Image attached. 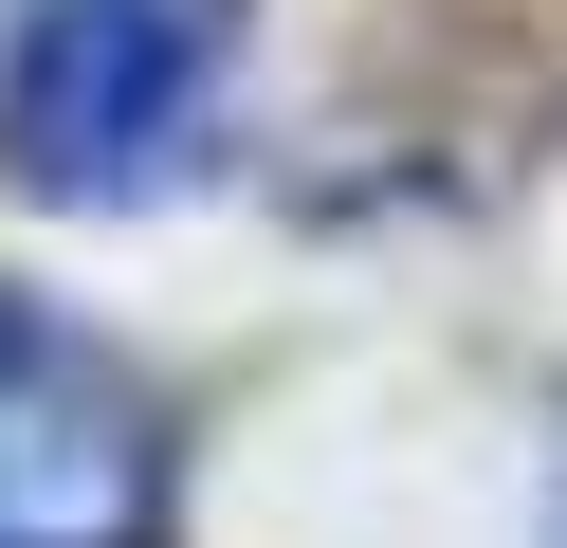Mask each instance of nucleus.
<instances>
[{
  "label": "nucleus",
  "instance_id": "f257e3e1",
  "mask_svg": "<svg viewBox=\"0 0 567 548\" xmlns=\"http://www.w3.org/2000/svg\"><path fill=\"white\" fill-rule=\"evenodd\" d=\"M220 92H238V0H19L0 183L19 201H147L202 165Z\"/></svg>",
  "mask_w": 567,
  "mask_h": 548
},
{
  "label": "nucleus",
  "instance_id": "f03ea898",
  "mask_svg": "<svg viewBox=\"0 0 567 548\" xmlns=\"http://www.w3.org/2000/svg\"><path fill=\"white\" fill-rule=\"evenodd\" d=\"M0 548H165V402L38 292H0Z\"/></svg>",
  "mask_w": 567,
  "mask_h": 548
},
{
  "label": "nucleus",
  "instance_id": "7ed1b4c3",
  "mask_svg": "<svg viewBox=\"0 0 567 548\" xmlns=\"http://www.w3.org/2000/svg\"><path fill=\"white\" fill-rule=\"evenodd\" d=\"M549 548H567V494H549Z\"/></svg>",
  "mask_w": 567,
  "mask_h": 548
}]
</instances>
